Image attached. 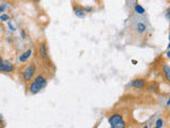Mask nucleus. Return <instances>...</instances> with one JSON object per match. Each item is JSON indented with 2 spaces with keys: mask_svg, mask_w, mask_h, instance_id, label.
Instances as JSON below:
<instances>
[{
  "mask_svg": "<svg viewBox=\"0 0 170 128\" xmlns=\"http://www.w3.org/2000/svg\"><path fill=\"white\" fill-rule=\"evenodd\" d=\"M132 62H133V64H135V65H136V64H137V61H134V60H133V61H132Z\"/></svg>",
  "mask_w": 170,
  "mask_h": 128,
  "instance_id": "obj_21",
  "label": "nucleus"
},
{
  "mask_svg": "<svg viewBox=\"0 0 170 128\" xmlns=\"http://www.w3.org/2000/svg\"><path fill=\"white\" fill-rule=\"evenodd\" d=\"M146 86H147V81H146L145 79H143V78H137V79L132 80V81L129 83V86H133V88L139 89V90L145 89Z\"/></svg>",
  "mask_w": 170,
  "mask_h": 128,
  "instance_id": "obj_4",
  "label": "nucleus"
},
{
  "mask_svg": "<svg viewBox=\"0 0 170 128\" xmlns=\"http://www.w3.org/2000/svg\"><path fill=\"white\" fill-rule=\"evenodd\" d=\"M14 69H15L14 65L9 62V63H3L2 67L0 68V71H3V73H12V71H14Z\"/></svg>",
  "mask_w": 170,
  "mask_h": 128,
  "instance_id": "obj_8",
  "label": "nucleus"
},
{
  "mask_svg": "<svg viewBox=\"0 0 170 128\" xmlns=\"http://www.w3.org/2000/svg\"><path fill=\"white\" fill-rule=\"evenodd\" d=\"M31 56H32V49H27L25 53H21V56L19 57V61H20L21 63H26Z\"/></svg>",
  "mask_w": 170,
  "mask_h": 128,
  "instance_id": "obj_7",
  "label": "nucleus"
},
{
  "mask_svg": "<svg viewBox=\"0 0 170 128\" xmlns=\"http://www.w3.org/2000/svg\"><path fill=\"white\" fill-rule=\"evenodd\" d=\"M167 57H168V58L170 57V53H169V51H167Z\"/></svg>",
  "mask_w": 170,
  "mask_h": 128,
  "instance_id": "obj_20",
  "label": "nucleus"
},
{
  "mask_svg": "<svg viewBox=\"0 0 170 128\" xmlns=\"http://www.w3.org/2000/svg\"><path fill=\"white\" fill-rule=\"evenodd\" d=\"M3 63H4V62H3V59H2V58L0 57V68L2 67V65H3Z\"/></svg>",
  "mask_w": 170,
  "mask_h": 128,
  "instance_id": "obj_17",
  "label": "nucleus"
},
{
  "mask_svg": "<svg viewBox=\"0 0 170 128\" xmlns=\"http://www.w3.org/2000/svg\"><path fill=\"white\" fill-rule=\"evenodd\" d=\"M135 29H136V32L138 34H144L146 31H147V26H146L144 23H138L136 25V28H135Z\"/></svg>",
  "mask_w": 170,
  "mask_h": 128,
  "instance_id": "obj_10",
  "label": "nucleus"
},
{
  "mask_svg": "<svg viewBox=\"0 0 170 128\" xmlns=\"http://www.w3.org/2000/svg\"><path fill=\"white\" fill-rule=\"evenodd\" d=\"M46 86H47V78L44 75H37L34 78V80H31V83L29 84L28 90H29L30 94L34 95L40 93L43 89L46 88Z\"/></svg>",
  "mask_w": 170,
  "mask_h": 128,
  "instance_id": "obj_1",
  "label": "nucleus"
},
{
  "mask_svg": "<svg viewBox=\"0 0 170 128\" xmlns=\"http://www.w3.org/2000/svg\"><path fill=\"white\" fill-rule=\"evenodd\" d=\"M162 71H163V75H164L165 79H166V81L169 82L170 81V66L169 65L165 64L162 68Z\"/></svg>",
  "mask_w": 170,
  "mask_h": 128,
  "instance_id": "obj_9",
  "label": "nucleus"
},
{
  "mask_svg": "<svg viewBox=\"0 0 170 128\" xmlns=\"http://www.w3.org/2000/svg\"><path fill=\"white\" fill-rule=\"evenodd\" d=\"M8 25H9V27H10V29L12 30V31H15V28L13 27V26H12V24H11L10 21H9V23H8Z\"/></svg>",
  "mask_w": 170,
  "mask_h": 128,
  "instance_id": "obj_16",
  "label": "nucleus"
},
{
  "mask_svg": "<svg viewBox=\"0 0 170 128\" xmlns=\"http://www.w3.org/2000/svg\"><path fill=\"white\" fill-rule=\"evenodd\" d=\"M134 11H135V13H136V14H138V15H144L146 13L145 9H144L143 6H141V4H138V3L134 4Z\"/></svg>",
  "mask_w": 170,
  "mask_h": 128,
  "instance_id": "obj_11",
  "label": "nucleus"
},
{
  "mask_svg": "<svg viewBox=\"0 0 170 128\" xmlns=\"http://www.w3.org/2000/svg\"><path fill=\"white\" fill-rule=\"evenodd\" d=\"M84 10H85V12H86V13H89V12H92V11L94 10V9H92V6H85Z\"/></svg>",
  "mask_w": 170,
  "mask_h": 128,
  "instance_id": "obj_14",
  "label": "nucleus"
},
{
  "mask_svg": "<svg viewBox=\"0 0 170 128\" xmlns=\"http://www.w3.org/2000/svg\"><path fill=\"white\" fill-rule=\"evenodd\" d=\"M40 56L42 59H48V48L45 43H40Z\"/></svg>",
  "mask_w": 170,
  "mask_h": 128,
  "instance_id": "obj_6",
  "label": "nucleus"
},
{
  "mask_svg": "<svg viewBox=\"0 0 170 128\" xmlns=\"http://www.w3.org/2000/svg\"><path fill=\"white\" fill-rule=\"evenodd\" d=\"M5 8H6L5 4H3V5H0V13H3L4 10H5Z\"/></svg>",
  "mask_w": 170,
  "mask_h": 128,
  "instance_id": "obj_15",
  "label": "nucleus"
},
{
  "mask_svg": "<svg viewBox=\"0 0 170 128\" xmlns=\"http://www.w3.org/2000/svg\"><path fill=\"white\" fill-rule=\"evenodd\" d=\"M9 20H10V16L8 14L0 15V21H9Z\"/></svg>",
  "mask_w": 170,
  "mask_h": 128,
  "instance_id": "obj_13",
  "label": "nucleus"
},
{
  "mask_svg": "<svg viewBox=\"0 0 170 128\" xmlns=\"http://www.w3.org/2000/svg\"><path fill=\"white\" fill-rule=\"evenodd\" d=\"M35 73H36V66L34 64H29L28 66H26L25 68L21 71V73H20L21 79H23V82L28 83V82H30L33 79Z\"/></svg>",
  "mask_w": 170,
  "mask_h": 128,
  "instance_id": "obj_3",
  "label": "nucleus"
},
{
  "mask_svg": "<svg viewBox=\"0 0 170 128\" xmlns=\"http://www.w3.org/2000/svg\"><path fill=\"white\" fill-rule=\"evenodd\" d=\"M74 13L77 17H80V18H84L86 16V12L84 8L79 5V4H75L74 5Z\"/></svg>",
  "mask_w": 170,
  "mask_h": 128,
  "instance_id": "obj_5",
  "label": "nucleus"
},
{
  "mask_svg": "<svg viewBox=\"0 0 170 128\" xmlns=\"http://www.w3.org/2000/svg\"><path fill=\"white\" fill-rule=\"evenodd\" d=\"M33 1H34V2H40V0H33Z\"/></svg>",
  "mask_w": 170,
  "mask_h": 128,
  "instance_id": "obj_22",
  "label": "nucleus"
},
{
  "mask_svg": "<svg viewBox=\"0 0 170 128\" xmlns=\"http://www.w3.org/2000/svg\"><path fill=\"white\" fill-rule=\"evenodd\" d=\"M166 17H167V19H169V18H170V16H169V10L166 12Z\"/></svg>",
  "mask_w": 170,
  "mask_h": 128,
  "instance_id": "obj_19",
  "label": "nucleus"
},
{
  "mask_svg": "<svg viewBox=\"0 0 170 128\" xmlns=\"http://www.w3.org/2000/svg\"><path fill=\"white\" fill-rule=\"evenodd\" d=\"M163 126H164V120H163V119H158V120L155 122V127L162 128Z\"/></svg>",
  "mask_w": 170,
  "mask_h": 128,
  "instance_id": "obj_12",
  "label": "nucleus"
},
{
  "mask_svg": "<svg viewBox=\"0 0 170 128\" xmlns=\"http://www.w3.org/2000/svg\"><path fill=\"white\" fill-rule=\"evenodd\" d=\"M2 123H3V120H2V115L0 114V126L2 125Z\"/></svg>",
  "mask_w": 170,
  "mask_h": 128,
  "instance_id": "obj_18",
  "label": "nucleus"
},
{
  "mask_svg": "<svg viewBox=\"0 0 170 128\" xmlns=\"http://www.w3.org/2000/svg\"><path fill=\"white\" fill-rule=\"evenodd\" d=\"M109 124L112 128H124L127 126L123 116L120 113H113L109 118Z\"/></svg>",
  "mask_w": 170,
  "mask_h": 128,
  "instance_id": "obj_2",
  "label": "nucleus"
}]
</instances>
